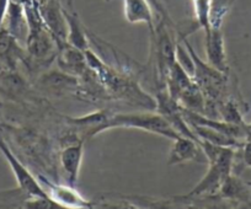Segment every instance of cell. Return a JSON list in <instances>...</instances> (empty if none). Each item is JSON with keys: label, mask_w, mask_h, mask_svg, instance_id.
Here are the masks:
<instances>
[{"label": "cell", "mask_w": 251, "mask_h": 209, "mask_svg": "<svg viewBox=\"0 0 251 209\" xmlns=\"http://www.w3.org/2000/svg\"><path fill=\"white\" fill-rule=\"evenodd\" d=\"M57 45V63L60 70L72 74L74 76H78V78L83 75L89 68L85 52L78 49L74 46L69 45L67 41L58 42Z\"/></svg>", "instance_id": "ba28073f"}, {"label": "cell", "mask_w": 251, "mask_h": 209, "mask_svg": "<svg viewBox=\"0 0 251 209\" xmlns=\"http://www.w3.org/2000/svg\"><path fill=\"white\" fill-rule=\"evenodd\" d=\"M21 207L28 209H62V207L50 197H26Z\"/></svg>", "instance_id": "44dd1931"}, {"label": "cell", "mask_w": 251, "mask_h": 209, "mask_svg": "<svg viewBox=\"0 0 251 209\" xmlns=\"http://www.w3.org/2000/svg\"><path fill=\"white\" fill-rule=\"evenodd\" d=\"M8 4H9V0H0V28H1V26H3L4 19H5Z\"/></svg>", "instance_id": "cb8c5ba5"}, {"label": "cell", "mask_w": 251, "mask_h": 209, "mask_svg": "<svg viewBox=\"0 0 251 209\" xmlns=\"http://www.w3.org/2000/svg\"><path fill=\"white\" fill-rule=\"evenodd\" d=\"M190 162L200 163V164L207 163V156L199 141L196 139L182 136L174 139L173 146L170 148L166 160L168 166H175Z\"/></svg>", "instance_id": "5b68a950"}, {"label": "cell", "mask_w": 251, "mask_h": 209, "mask_svg": "<svg viewBox=\"0 0 251 209\" xmlns=\"http://www.w3.org/2000/svg\"><path fill=\"white\" fill-rule=\"evenodd\" d=\"M163 1H166V3H168V1H169V0H163Z\"/></svg>", "instance_id": "4316f807"}, {"label": "cell", "mask_w": 251, "mask_h": 209, "mask_svg": "<svg viewBox=\"0 0 251 209\" xmlns=\"http://www.w3.org/2000/svg\"><path fill=\"white\" fill-rule=\"evenodd\" d=\"M41 186L46 191L47 196L59 204L62 208L71 209H85L91 208L93 203L86 201L72 185H55L46 179H41Z\"/></svg>", "instance_id": "8992f818"}, {"label": "cell", "mask_w": 251, "mask_h": 209, "mask_svg": "<svg viewBox=\"0 0 251 209\" xmlns=\"http://www.w3.org/2000/svg\"><path fill=\"white\" fill-rule=\"evenodd\" d=\"M105 1H107V3H108V1H111V0H105Z\"/></svg>", "instance_id": "83f0119b"}, {"label": "cell", "mask_w": 251, "mask_h": 209, "mask_svg": "<svg viewBox=\"0 0 251 209\" xmlns=\"http://www.w3.org/2000/svg\"><path fill=\"white\" fill-rule=\"evenodd\" d=\"M148 1H149V4L151 5V8H153V10H155V13L158 14L159 19L164 20L166 23H168V25H170L171 27L175 28V25H174L173 20H171L170 15H169L165 5H164L163 0H148Z\"/></svg>", "instance_id": "7402d4cb"}, {"label": "cell", "mask_w": 251, "mask_h": 209, "mask_svg": "<svg viewBox=\"0 0 251 209\" xmlns=\"http://www.w3.org/2000/svg\"><path fill=\"white\" fill-rule=\"evenodd\" d=\"M84 155V140L75 141L73 144H69L68 146L60 151L59 160L60 166L66 174L67 181L69 185L74 186L78 181L79 172H80L81 163H83Z\"/></svg>", "instance_id": "4fadbf2b"}, {"label": "cell", "mask_w": 251, "mask_h": 209, "mask_svg": "<svg viewBox=\"0 0 251 209\" xmlns=\"http://www.w3.org/2000/svg\"><path fill=\"white\" fill-rule=\"evenodd\" d=\"M191 129L194 133L196 134V138L200 140L208 141V143L214 144V145L219 146H229V148H235L239 149L243 146L244 141L234 139L231 137L226 136V134L221 133V132L212 129L206 126H200V124H191Z\"/></svg>", "instance_id": "ac0fdd59"}, {"label": "cell", "mask_w": 251, "mask_h": 209, "mask_svg": "<svg viewBox=\"0 0 251 209\" xmlns=\"http://www.w3.org/2000/svg\"><path fill=\"white\" fill-rule=\"evenodd\" d=\"M37 5L46 27L54 36L57 43L67 41L68 26H67L64 10L59 1L58 0H37Z\"/></svg>", "instance_id": "52a82bcc"}, {"label": "cell", "mask_w": 251, "mask_h": 209, "mask_svg": "<svg viewBox=\"0 0 251 209\" xmlns=\"http://www.w3.org/2000/svg\"><path fill=\"white\" fill-rule=\"evenodd\" d=\"M204 46H206L207 63L223 73H228L229 67L222 28L211 26L209 30L204 31Z\"/></svg>", "instance_id": "30bf717a"}, {"label": "cell", "mask_w": 251, "mask_h": 209, "mask_svg": "<svg viewBox=\"0 0 251 209\" xmlns=\"http://www.w3.org/2000/svg\"><path fill=\"white\" fill-rule=\"evenodd\" d=\"M3 27L6 28L20 43L26 42L28 35V23L23 4L15 0H9Z\"/></svg>", "instance_id": "5bb4252c"}, {"label": "cell", "mask_w": 251, "mask_h": 209, "mask_svg": "<svg viewBox=\"0 0 251 209\" xmlns=\"http://www.w3.org/2000/svg\"><path fill=\"white\" fill-rule=\"evenodd\" d=\"M63 10H64V16H66L67 26H68L67 42L85 52L86 49L90 48V38H89L88 30L83 25L75 11L67 10L66 8H63Z\"/></svg>", "instance_id": "e0dca14e"}, {"label": "cell", "mask_w": 251, "mask_h": 209, "mask_svg": "<svg viewBox=\"0 0 251 209\" xmlns=\"http://www.w3.org/2000/svg\"><path fill=\"white\" fill-rule=\"evenodd\" d=\"M194 4L196 27L207 31L211 28L212 0H191Z\"/></svg>", "instance_id": "ffe728a7"}, {"label": "cell", "mask_w": 251, "mask_h": 209, "mask_svg": "<svg viewBox=\"0 0 251 209\" xmlns=\"http://www.w3.org/2000/svg\"><path fill=\"white\" fill-rule=\"evenodd\" d=\"M26 58V49L21 43L1 26L0 28V66L5 69H18V64Z\"/></svg>", "instance_id": "7c38bea8"}, {"label": "cell", "mask_w": 251, "mask_h": 209, "mask_svg": "<svg viewBox=\"0 0 251 209\" xmlns=\"http://www.w3.org/2000/svg\"><path fill=\"white\" fill-rule=\"evenodd\" d=\"M113 128L139 129V131L165 137L171 140L181 137L174 131L173 127L166 122V119L156 111L110 115L103 126V132Z\"/></svg>", "instance_id": "7a4b0ae2"}, {"label": "cell", "mask_w": 251, "mask_h": 209, "mask_svg": "<svg viewBox=\"0 0 251 209\" xmlns=\"http://www.w3.org/2000/svg\"><path fill=\"white\" fill-rule=\"evenodd\" d=\"M218 196L229 203L251 204L250 186L233 174L224 181Z\"/></svg>", "instance_id": "2e32d148"}, {"label": "cell", "mask_w": 251, "mask_h": 209, "mask_svg": "<svg viewBox=\"0 0 251 209\" xmlns=\"http://www.w3.org/2000/svg\"><path fill=\"white\" fill-rule=\"evenodd\" d=\"M155 111L166 119V122L173 127V129L178 136L188 137V138L197 140L196 134L194 133V131L183 116L182 107L178 105L177 101H175L169 95L165 88H159V90L156 91Z\"/></svg>", "instance_id": "3957f363"}, {"label": "cell", "mask_w": 251, "mask_h": 209, "mask_svg": "<svg viewBox=\"0 0 251 209\" xmlns=\"http://www.w3.org/2000/svg\"><path fill=\"white\" fill-rule=\"evenodd\" d=\"M1 116H3V106H1V103H0V119H1Z\"/></svg>", "instance_id": "d4e9b609"}, {"label": "cell", "mask_w": 251, "mask_h": 209, "mask_svg": "<svg viewBox=\"0 0 251 209\" xmlns=\"http://www.w3.org/2000/svg\"><path fill=\"white\" fill-rule=\"evenodd\" d=\"M207 156L208 170L201 181L188 192V197L218 196L224 181L233 174L235 164V148L219 146L197 139Z\"/></svg>", "instance_id": "6da1fadb"}, {"label": "cell", "mask_w": 251, "mask_h": 209, "mask_svg": "<svg viewBox=\"0 0 251 209\" xmlns=\"http://www.w3.org/2000/svg\"><path fill=\"white\" fill-rule=\"evenodd\" d=\"M125 18L129 23H146L149 31L153 32L154 23L153 8L148 0H123Z\"/></svg>", "instance_id": "9a60e30c"}, {"label": "cell", "mask_w": 251, "mask_h": 209, "mask_svg": "<svg viewBox=\"0 0 251 209\" xmlns=\"http://www.w3.org/2000/svg\"><path fill=\"white\" fill-rule=\"evenodd\" d=\"M28 83L18 69H0V97L6 101H20L28 91Z\"/></svg>", "instance_id": "8fae6325"}, {"label": "cell", "mask_w": 251, "mask_h": 209, "mask_svg": "<svg viewBox=\"0 0 251 209\" xmlns=\"http://www.w3.org/2000/svg\"><path fill=\"white\" fill-rule=\"evenodd\" d=\"M241 150V158H243V163L245 166L251 169V136L248 137L244 141L243 146L240 148Z\"/></svg>", "instance_id": "603a6c76"}, {"label": "cell", "mask_w": 251, "mask_h": 209, "mask_svg": "<svg viewBox=\"0 0 251 209\" xmlns=\"http://www.w3.org/2000/svg\"><path fill=\"white\" fill-rule=\"evenodd\" d=\"M38 85L50 95H68L79 91V78L59 69L41 75V78L38 79Z\"/></svg>", "instance_id": "9c48e42d"}, {"label": "cell", "mask_w": 251, "mask_h": 209, "mask_svg": "<svg viewBox=\"0 0 251 209\" xmlns=\"http://www.w3.org/2000/svg\"><path fill=\"white\" fill-rule=\"evenodd\" d=\"M248 184H249V186H250V188H251V182H248Z\"/></svg>", "instance_id": "484cf974"}, {"label": "cell", "mask_w": 251, "mask_h": 209, "mask_svg": "<svg viewBox=\"0 0 251 209\" xmlns=\"http://www.w3.org/2000/svg\"><path fill=\"white\" fill-rule=\"evenodd\" d=\"M0 153L3 154L5 160L8 162L14 176H15L18 186L27 197H48L43 187L37 181L35 176L27 170V167L20 162L11 151L6 141L0 138Z\"/></svg>", "instance_id": "277c9868"}, {"label": "cell", "mask_w": 251, "mask_h": 209, "mask_svg": "<svg viewBox=\"0 0 251 209\" xmlns=\"http://www.w3.org/2000/svg\"><path fill=\"white\" fill-rule=\"evenodd\" d=\"M217 114L222 117V119L229 123L235 124H246L244 122L243 116H241L240 109H239L238 103L234 100H226L218 102L216 107Z\"/></svg>", "instance_id": "d6986e66"}]
</instances>
